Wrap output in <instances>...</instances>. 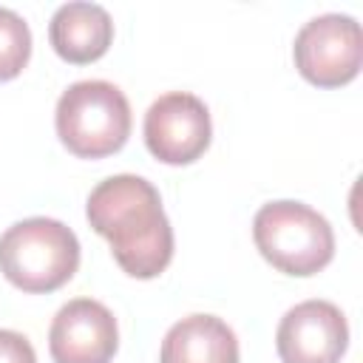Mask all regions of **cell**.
<instances>
[{
    "label": "cell",
    "instance_id": "cell-4",
    "mask_svg": "<svg viewBox=\"0 0 363 363\" xmlns=\"http://www.w3.org/2000/svg\"><path fill=\"white\" fill-rule=\"evenodd\" d=\"M258 252L286 275H315L335 255L329 221L303 201H269L252 218Z\"/></svg>",
    "mask_w": 363,
    "mask_h": 363
},
{
    "label": "cell",
    "instance_id": "cell-5",
    "mask_svg": "<svg viewBox=\"0 0 363 363\" xmlns=\"http://www.w3.org/2000/svg\"><path fill=\"white\" fill-rule=\"evenodd\" d=\"M295 65L318 88H337L357 77L363 62L360 23L349 14H318L295 37Z\"/></svg>",
    "mask_w": 363,
    "mask_h": 363
},
{
    "label": "cell",
    "instance_id": "cell-11",
    "mask_svg": "<svg viewBox=\"0 0 363 363\" xmlns=\"http://www.w3.org/2000/svg\"><path fill=\"white\" fill-rule=\"evenodd\" d=\"M31 57V31L28 23L0 6V82L17 77Z\"/></svg>",
    "mask_w": 363,
    "mask_h": 363
},
{
    "label": "cell",
    "instance_id": "cell-9",
    "mask_svg": "<svg viewBox=\"0 0 363 363\" xmlns=\"http://www.w3.org/2000/svg\"><path fill=\"white\" fill-rule=\"evenodd\" d=\"M48 40L65 62L85 65L108 51L113 40V23L99 3L74 0L54 11L48 23Z\"/></svg>",
    "mask_w": 363,
    "mask_h": 363
},
{
    "label": "cell",
    "instance_id": "cell-10",
    "mask_svg": "<svg viewBox=\"0 0 363 363\" xmlns=\"http://www.w3.org/2000/svg\"><path fill=\"white\" fill-rule=\"evenodd\" d=\"M162 363H238L235 332L216 315H187L162 340Z\"/></svg>",
    "mask_w": 363,
    "mask_h": 363
},
{
    "label": "cell",
    "instance_id": "cell-3",
    "mask_svg": "<svg viewBox=\"0 0 363 363\" xmlns=\"http://www.w3.org/2000/svg\"><path fill=\"white\" fill-rule=\"evenodd\" d=\"M57 136L82 159L116 153L130 136V105L125 94L105 79H82L68 85L57 99Z\"/></svg>",
    "mask_w": 363,
    "mask_h": 363
},
{
    "label": "cell",
    "instance_id": "cell-12",
    "mask_svg": "<svg viewBox=\"0 0 363 363\" xmlns=\"http://www.w3.org/2000/svg\"><path fill=\"white\" fill-rule=\"evenodd\" d=\"M0 363H37L28 337L14 329H0Z\"/></svg>",
    "mask_w": 363,
    "mask_h": 363
},
{
    "label": "cell",
    "instance_id": "cell-2",
    "mask_svg": "<svg viewBox=\"0 0 363 363\" xmlns=\"http://www.w3.org/2000/svg\"><path fill=\"white\" fill-rule=\"evenodd\" d=\"M79 241L57 218L34 216L0 235V272L23 292H54L74 278Z\"/></svg>",
    "mask_w": 363,
    "mask_h": 363
},
{
    "label": "cell",
    "instance_id": "cell-7",
    "mask_svg": "<svg viewBox=\"0 0 363 363\" xmlns=\"http://www.w3.org/2000/svg\"><path fill=\"white\" fill-rule=\"evenodd\" d=\"M275 346L284 363H340L349 346V323L332 301L312 298L281 318Z\"/></svg>",
    "mask_w": 363,
    "mask_h": 363
},
{
    "label": "cell",
    "instance_id": "cell-6",
    "mask_svg": "<svg viewBox=\"0 0 363 363\" xmlns=\"http://www.w3.org/2000/svg\"><path fill=\"white\" fill-rule=\"evenodd\" d=\"M213 136L207 105L187 91L159 96L145 113V145L164 164L196 162Z\"/></svg>",
    "mask_w": 363,
    "mask_h": 363
},
{
    "label": "cell",
    "instance_id": "cell-1",
    "mask_svg": "<svg viewBox=\"0 0 363 363\" xmlns=\"http://www.w3.org/2000/svg\"><path fill=\"white\" fill-rule=\"evenodd\" d=\"M91 227L111 241L116 264L133 278H156L173 258V227L159 190L130 173L99 182L85 204Z\"/></svg>",
    "mask_w": 363,
    "mask_h": 363
},
{
    "label": "cell",
    "instance_id": "cell-8",
    "mask_svg": "<svg viewBox=\"0 0 363 363\" xmlns=\"http://www.w3.org/2000/svg\"><path fill=\"white\" fill-rule=\"evenodd\" d=\"M119 329L111 309L91 298H74L51 320L48 349L54 363H111Z\"/></svg>",
    "mask_w": 363,
    "mask_h": 363
}]
</instances>
